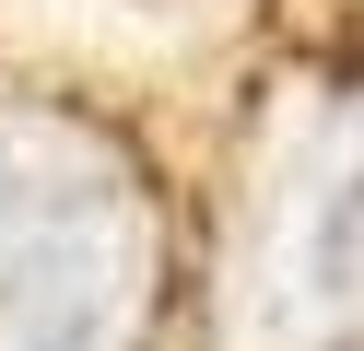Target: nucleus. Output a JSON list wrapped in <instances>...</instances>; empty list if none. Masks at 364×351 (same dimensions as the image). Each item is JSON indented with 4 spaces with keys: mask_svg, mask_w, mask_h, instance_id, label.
<instances>
[{
    "mask_svg": "<svg viewBox=\"0 0 364 351\" xmlns=\"http://www.w3.org/2000/svg\"><path fill=\"white\" fill-rule=\"evenodd\" d=\"M153 211L95 129L0 140V351H141Z\"/></svg>",
    "mask_w": 364,
    "mask_h": 351,
    "instance_id": "1",
    "label": "nucleus"
},
{
    "mask_svg": "<svg viewBox=\"0 0 364 351\" xmlns=\"http://www.w3.org/2000/svg\"><path fill=\"white\" fill-rule=\"evenodd\" d=\"M270 269H282V304H306L317 328H353L364 340V140L317 152L306 176L282 187Z\"/></svg>",
    "mask_w": 364,
    "mask_h": 351,
    "instance_id": "2",
    "label": "nucleus"
},
{
    "mask_svg": "<svg viewBox=\"0 0 364 351\" xmlns=\"http://www.w3.org/2000/svg\"><path fill=\"white\" fill-rule=\"evenodd\" d=\"M329 351H364V340H329Z\"/></svg>",
    "mask_w": 364,
    "mask_h": 351,
    "instance_id": "3",
    "label": "nucleus"
}]
</instances>
